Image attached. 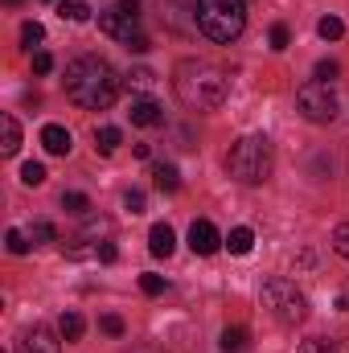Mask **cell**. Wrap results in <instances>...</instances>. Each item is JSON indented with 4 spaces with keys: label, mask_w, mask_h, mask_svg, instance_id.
I'll return each instance as SVG.
<instances>
[{
    "label": "cell",
    "mask_w": 349,
    "mask_h": 353,
    "mask_svg": "<svg viewBox=\"0 0 349 353\" xmlns=\"http://www.w3.org/2000/svg\"><path fill=\"white\" fill-rule=\"evenodd\" d=\"M148 251H152L157 259H169V255L177 251V234H173L169 222H157V226L148 230Z\"/></svg>",
    "instance_id": "obj_10"
},
{
    "label": "cell",
    "mask_w": 349,
    "mask_h": 353,
    "mask_svg": "<svg viewBox=\"0 0 349 353\" xmlns=\"http://www.w3.org/2000/svg\"><path fill=\"white\" fill-rule=\"evenodd\" d=\"M21 181L33 189V185H41L46 181V165H37V161H29V165H21Z\"/></svg>",
    "instance_id": "obj_27"
},
{
    "label": "cell",
    "mask_w": 349,
    "mask_h": 353,
    "mask_svg": "<svg viewBox=\"0 0 349 353\" xmlns=\"http://www.w3.org/2000/svg\"><path fill=\"white\" fill-rule=\"evenodd\" d=\"M50 70H54V58H50L46 50H37V54H33V74H50Z\"/></svg>",
    "instance_id": "obj_32"
},
{
    "label": "cell",
    "mask_w": 349,
    "mask_h": 353,
    "mask_svg": "<svg viewBox=\"0 0 349 353\" xmlns=\"http://www.w3.org/2000/svg\"><path fill=\"white\" fill-rule=\"evenodd\" d=\"M41 144H46V152H54V157H66V152L74 148V140H70V132H66L62 123H46V128H41Z\"/></svg>",
    "instance_id": "obj_12"
},
{
    "label": "cell",
    "mask_w": 349,
    "mask_h": 353,
    "mask_svg": "<svg viewBox=\"0 0 349 353\" xmlns=\"http://www.w3.org/2000/svg\"><path fill=\"white\" fill-rule=\"evenodd\" d=\"M300 353H341V350H337V341H329V337H308V341L300 345Z\"/></svg>",
    "instance_id": "obj_26"
},
{
    "label": "cell",
    "mask_w": 349,
    "mask_h": 353,
    "mask_svg": "<svg viewBox=\"0 0 349 353\" xmlns=\"http://www.w3.org/2000/svg\"><path fill=\"white\" fill-rule=\"evenodd\" d=\"M29 239H33V247H46V243H54V239H58V230H54V222H33Z\"/></svg>",
    "instance_id": "obj_24"
},
{
    "label": "cell",
    "mask_w": 349,
    "mask_h": 353,
    "mask_svg": "<svg viewBox=\"0 0 349 353\" xmlns=\"http://www.w3.org/2000/svg\"><path fill=\"white\" fill-rule=\"evenodd\" d=\"M230 255H251V247H255V234H251V226H235L230 234H226V243H222Z\"/></svg>",
    "instance_id": "obj_13"
},
{
    "label": "cell",
    "mask_w": 349,
    "mask_h": 353,
    "mask_svg": "<svg viewBox=\"0 0 349 353\" xmlns=\"http://www.w3.org/2000/svg\"><path fill=\"white\" fill-rule=\"evenodd\" d=\"M128 115H132V123H136V128H157V123H165V111H161V103H157V99H136Z\"/></svg>",
    "instance_id": "obj_11"
},
{
    "label": "cell",
    "mask_w": 349,
    "mask_h": 353,
    "mask_svg": "<svg viewBox=\"0 0 349 353\" xmlns=\"http://www.w3.org/2000/svg\"><path fill=\"white\" fill-rule=\"evenodd\" d=\"M94 148H99L103 157H111V152L119 148V128H111V123H103V128H94Z\"/></svg>",
    "instance_id": "obj_15"
},
{
    "label": "cell",
    "mask_w": 349,
    "mask_h": 353,
    "mask_svg": "<svg viewBox=\"0 0 349 353\" xmlns=\"http://www.w3.org/2000/svg\"><path fill=\"white\" fill-rule=\"evenodd\" d=\"M222 353H243L247 350V329H222Z\"/></svg>",
    "instance_id": "obj_20"
},
{
    "label": "cell",
    "mask_w": 349,
    "mask_h": 353,
    "mask_svg": "<svg viewBox=\"0 0 349 353\" xmlns=\"http://www.w3.org/2000/svg\"><path fill=\"white\" fill-rule=\"evenodd\" d=\"M21 353H62V341L54 337V329L33 325V329L21 333Z\"/></svg>",
    "instance_id": "obj_9"
},
{
    "label": "cell",
    "mask_w": 349,
    "mask_h": 353,
    "mask_svg": "<svg viewBox=\"0 0 349 353\" xmlns=\"http://www.w3.org/2000/svg\"><path fill=\"white\" fill-rule=\"evenodd\" d=\"M317 33H321L325 41H341V37H346V21H341V17H321V21H317Z\"/></svg>",
    "instance_id": "obj_18"
},
{
    "label": "cell",
    "mask_w": 349,
    "mask_h": 353,
    "mask_svg": "<svg viewBox=\"0 0 349 353\" xmlns=\"http://www.w3.org/2000/svg\"><path fill=\"white\" fill-rule=\"evenodd\" d=\"M140 292H144V296H161V292H165V275L144 271V275H140Z\"/></svg>",
    "instance_id": "obj_25"
},
{
    "label": "cell",
    "mask_w": 349,
    "mask_h": 353,
    "mask_svg": "<svg viewBox=\"0 0 349 353\" xmlns=\"http://www.w3.org/2000/svg\"><path fill=\"white\" fill-rule=\"evenodd\" d=\"M29 243H33V239H29L25 230H17V226L4 234V247H8V255H25V251H29Z\"/></svg>",
    "instance_id": "obj_22"
},
{
    "label": "cell",
    "mask_w": 349,
    "mask_h": 353,
    "mask_svg": "<svg viewBox=\"0 0 349 353\" xmlns=\"http://www.w3.org/2000/svg\"><path fill=\"white\" fill-rule=\"evenodd\" d=\"M123 205H128L132 214H144V193H140V189H128V193H123Z\"/></svg>",
    "instance_id": "obj_33"
},
{
    "label": "cell",
    "mask_w": 349,
    "mask_h": 353,
    "mask_svg": "<svg viewBox=\"0 0 349 353\" xmlns=\"http://www.w3.org/2000/svg\"><path fill=\"white\" fill-rule=\"evenodd\" d=\"M193 21H197V29L210 41L230 46L247 29V4L243 0H197L193 4Z\"/></svg>",
    "instance_id": "obj_3"
},
{
    "label": "cell",
    "mask_w": 349,
    "mask_h": 353,
    "mask_svg": "<svg viewBox=\"0 0 349 353\" xmlns=\"http://www.w3.org/2000/svg\"><path fill=\"white\" fill-rule=\"evenodd\" d=\"M132 353H157V350H132Z\"/></svg>",
    "instance_id": "obj_36"
},
{
    "label": "cell",
    "mask_w": 349,
    "mask_h": 353,
    "mask_svg": "<svg viewBox=\"0 0 349 353\" xmlns=\"http://www.w3.org/2000/svg\"><path fill=\"white\" fill-rule=\"evenodd\" d=\"M263 304L275 312V321H283V325H300L304 316H308V300H304V292L292 283V279H267L263 283Z\"/></svg>",
    "instance_id": "obj_5"
},
{
    "label": "cell",
    "mask_w": 349,
    "mask_h": 353,
    "mask_svg": "<svg viewBox=\"0 0 349 353\" xmlns=\"http://www.w3.org/2000/svg\"><path fill=\"white\" fill-rule=\"evenodd\" d=\"M173 90H177V99H181V107H189V111H214L226 99V74L214 62H206V58H185L173 70Z\"/></svg>",
    "instance_id": "obj_2"
},
{
    "label": "cell",
    "mask_w": 349,
    "mask_h": 353,
    "mask_svg": "<svg viewBox=\"0 0 349 353\" xmlns=\"http://www.w3.org/2000/svg\"><path fill=\"white\" fill-rule=\"evenodd\" d=\"M152 176H157V189H161V193H177V189H181V173H177L173 165H157Z\"/></svg>",
    "instance_id": "obj_17"
},
{
    "label": "cell",
    "mask_w": 349,
    "mask_h": 353,
    "mask_svg": "<svg viewBox=\"0 0 349 353\" xmlns=\"http://www.w3.org/2000/svg\"><path fill=\"white\" fill-rule=\"evenodd\" d=\"M83 329H87V321H83L79 312H62V321H58L62 341H79V337H83Z\"/></svg>",
    "instance_id": "obj_16"
},
{
    "label": "cell",
    "mask_w": 349,
    "mask_h": 353,
    "mask_svg": "<svg viewBox=\"0 0 349 353\" xmlns=\"http://www.w3.org/2000/svg\"><path fill=\"white\" fill-rule=\"evenodd\" d=\"M62 210L74 214V218H83V214H90V197L87 193H62Z\"/></svg>",
    "instance_id": "obj_21"
},
{
    "label": "cell",
    "mask_w": 349,
    "mask_h": 353,
    "mask_svg": "<svg viewBox=\"0 0 349 353\" xmlns=\"http://www.w3.org/2000/svg\"><path fill=\"white\" fill-rule=\"evenodd\" d=\"M8 4H21V0H8Z\"/></svg>",
    "instance_id": "obj_37"
},
{
    "label": "cell",
    "mask_w": 349,
    "mask_h": 353,
    "mask_svg": "<svg viewBox=\"0 0 349 353\" xmlns=\"http://www.w3.org/2000/svg\"><path fill=\"white\" fill-rule=\"evenodd\" d=\"M271 165H275V157H271V140L267 136H243V140H235V148L226 157L230 176L243 181V185H263L271 176Z\"/></svg>",
    "instance_id": "obj_4"
},
{
    "label": "cell",
    "mask_w": 349,
    "mask_h": 353,
    "mask_svg": "<svg viewBox=\"0 0 349 353\" xmlns=\"http://www.w3.org/2000/svg\"><path fill=\"white\" fill-rule=\"evenodd\" d=\"M123 83H128V90H148L152 83H157V74H152V70H144V66H136Z\"/></svg>",
    "instance_id": "obj_23"
},
{
    "label": "cell",
    "mask_w": 349,
    "mask_h": 353,
    "mask_svg": "<svg viewBox=\"0 0 349 353\" xmlns=\"http://www.w3.org/2000/svg\"><path fill=\"white\" fill-rule=\"evenodd\" d=\"M62 87L70 94V103L87 107V111H107L119 94V74L107 58H94V54H83L66 66L62 74Z\"/></svg>",
    "instance_id": "obj_1"
},
{
    "label": "cell",
    "mask_w": 349,
    "mask_h": 353,
    "mask_svg": "<svg viewBox=\"0 0 349 353\" xmlns=\"http://www.w3.org/2000/svg\"><path fill=\"white\" fill-rule=\"evenodd\" d=\"M41 37H46V29H41L37 21H25V25H21V41H25V46H37Z\"/></svg>",
    "instance_id": "obj_29"
},
{
    "label": "cell",
    "mask_w": 349,
    "mask_h": 353,
    "mask_svg": "<svg viewBox=\"0 0 349 353\" xmlns=\"http://www.w3.org/2000/svg\"><path fill=\"white\" fill-rule=\"evenodd\" d=\"M58 12H62V21H90V4H83V0H62L58 4Z\"/></svg>",
    "instance_id": "obj_19"
},
{
    "label": "cell",
    "mask_w": 349,
    "mask_h": 353,
    "mask_svg": "<svg viewBox=\"0 0 349 353\" xmlns=\"http://www.w3.org/2000/svg\"><path fill=\"white\" fill-rule=\"evenodd\" d=\"M296 107H300V115L308 123H333L337 119V94L321 79H312V83H304L296 90Z\"/></svg>",
    "instance_id": "obj_6"
},
{
    "label": "cell",
    "mask_w": 349,
    "mask_h": 353,
    "mask_svg": "<svg viewBox=\"0 0 349 353\" xmlns=\"http://www.w3.org/2000/svg\"><path fill=\"white\" fill-rule=\"evenodd\" d=\"M317 79L321 83H333L337 79V62H317Z\"/></svg>",
    "instance_id": "obj_34"
},
{
    "label": "cell",
    "mask_w": 349,
    "mask_h": 353,
    "mask_svg": "<svg viewBox=\"0 0 349 353\" xmlns=\"http://www.w3.org/2000/svg\"><path fill=\"white\" fill-rule=\"evenodd\" d=\"M222 243H226V239L218 234V226H214V222L197 218V222L189 226V251H193V255H214Z\"/></svg>",
    "instance_id": "obj_8"
},
{
    "label": "cell",
    "mask_w": 349,
    "mask_h": 353,
    "mask_svg": "<svg viewBox=\"0 0 349 353\" xmlns=\"http://www.w3.org/2000/svg\"><path fill=\"white\" fill-rule=\"evenodd\" d=\"M333 251H337L341 259H349V222H341V226L333 230Z\"/></svg>",
    "instance_id": "obj_28"
},
{
    "label": "cell",
    "mask_w": 349,
    "mask_h": 353,
    "mask_svg": "<svg viewBox=\"0 0 349 353\" xmlns=\"http://www.w3.org/2000/svg\"><path fill=\"white\" fill-rule=\"evenodd\" d=\"M99 29L115 41H136L140 37V12H136V0H123V4H111L99 12Z\"/></svg>",
    "instance_id": "obj_7"
},
{
    "label": "cell",
    "mask_w": 349,
    "mask_h": 353,
    "mask_svg": "<svg viewBox=\"0 0 349 353\" xmlns=\"http://www.w3.org/2000/svg\"><path fill=\"white\" fill-rule=\"evenodd\" d=\"M0 128H4V157H17V148H21V123L12 119V115H0Z\"/></svg>",
    "instance_id": "obj_14"
},
{
    "label": "cell",
    "mask_w": 349,
    "mask_h": 353,
    "mask_svg": "<svg viewBox=\"0 0 349 353\" xmlns=\"http://www.w3.org/2000/svg\"><path fill=\"white\" fill-rule=\"evenodd\" d=\"M99 259H103V263H115V259H119L115 243H107V239H103V243H99Z\"/></svg>",
    "instance_id": "obj_35"
},
{
    "label": "cell",
    "mask_w": 349,
    "mask_h": 353,
    "mask_svg": "<svg viewBox=\"0 0 349 353\" xmlns=\"http://www.w3.org/2000/svg\"><path fill=\"white\" fill-rule=\"evenodd\" d=\"M99 329H103V333H107V337H123V321H119V316H115V312H107V316H103V321H99Z\"/></svg>",
    "instance_id": "obj_30"
},
{
    "label": "cell",
    "mask_w": 349,
    "mask_h": 353,
    "mask_svg": "<svg viewBox=\"0 0 349 353\" xmlns=\"http://www.w3.org/2000/svg\"><path fill=\"white\" fill-rule=\"evenodd\" d=\"M288 25H271V50H288Z\"/></svg>",
    "instance_id": "obj_31"
}]
</instances>
